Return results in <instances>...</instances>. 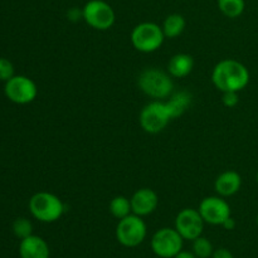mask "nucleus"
I'll return each mask as SVG.
<instances>
[{
	"label": "nucleus",
	"mask_w": 258,
	"mask_h": 258,
	"mask_svg": "<svg viewBox=\"0 0 258 258\" xmlns=\"http://www.w3.org/2000/svg\"><path fill=\"white\" fill-rule=\"evenodd\" d=\"M212 82L221 92H241L249 83V71L236 59H223L214 66Z\"/></svg>",
	"instance_id": "1"
},
{
	"label": "nucleus",
	"mask_w": 258,
	"mask_h": 258,
	"mask_svg": "<svg viewBox=\"0 0 258 258\" xmlns=\"http://www.w3.org/2000/svg\"><path fill=\"white\" fill-rule=\"evenodd\" d=\"M256 221H257V226H258V214H257V218H256Z\"/></svg>",
	"instance_id": "29"
},
{
	"label": "nucleus",
	"mask_w": 258,
	"mask_h": 258,
	"mask_svg": "<svg viewBox=\"0 0 258 258\" xmlns=\"http://www.w3.org/2000/svg\"><path fill=\"white\" fill-rule=\"evenodd\" d=\"M83 20L96 30H108L116 22L113 8L105 0H90L82 8Z\"/></svg>",
	"instance_id": "7"
},
{
	"label": "nucleus",
	"mask_w": 258,
	"mask_h": 258,
	"mask_svg": "<svg viewBox=\"0 0 258 258\" xmlns=\"http://www.w3.org/2000/svg\"><path fill=\"white\" fill-rule=\"evenodd\" d=\"M148 228L143 217L131 213L130 216L120 219L116 226V239L120 244L127 248L140 246L146 238Z\"/></svg>",
	"instance_id": "5"
},
{
	"label": "nucleus",
	"mask_w": 258,
	"mask_h": 258,
	"mask_svg": "<svg viewBox=\"0 0 258 258\" xmlns=\"http://www.w3.org/2000/svg\"><path fill=\"white\" fill-rule=\"evenodd\" d=\"M173 120L165 101L154 100L145 105L139 116V122L148 134H159Z\"/></svg>",
	"instance_id": "6"
},
{
	"label": "nucleus",
	"mask_w": 258,
	"mask_h": 258,
	"mask_svg": "<svg viewBox=\"0 0 258 258\" xmlns=\"http://www.w3.org/2000/svg\"><path fill=\"white\" fill-rule=\"evenodd\" d=\"M133 213L136 216L146 217L154 213L159 206V197L155 190L150 188L138 189L130 198Z\"/></svg>",
	"instance_id": "12"
},
{
	"label": "nucleus",
	"mask_w": 258,
	"mask_h": 258,
	"mask_svg": "<svg viewBox=\"0 0 258 258\" xmlns=\"http://www.w3.org/2000/svg\"><path fill=\"white\" fill-rule=\"evenodd\" d=\"M171 76L158 68H146L139 75L138 85L140 90L154 100H165L173 93L174 82Z\"/></svg>",
	"instance_id": "3"
},
{
	"label": "nucleus",
	"mask_w": 258,
	"mask_h": 258,
	"mask_svg": "<svg viewBox=\"0 0 258 258\" xmlns=\"http://www.w3.org/2000/svg\"><path fill=\"white\" fill-rule=\"evenodd\" d=\"M15 76L14 64L7 58L0 57V81H9L10 78Z\"/></svg>",
	"instance_id": "22"
},
{
	"label": "nucleus",
	"mask_w": 258,
	"mask_h": 258,
	"mask_svg": "<svg viewBox=\"0 0 258 258\" xmlns=\"http://www.w3.org/2000/svg\"><path fill=\"white\" fill-rule=\"evenodd\" d=\"M193 242V253L198 258H211L213 254V244L206 237L201 236L196 238Z\"/></svg>",
	"instance_id": "20"
},
{
	"label": "nucleus",
	"mask_w": 258,
	"mask_h": 258,
	"mask_svg": "<svg viewBox=\"0 0 258 258\" xmlns=\"http://www.w3.org/2000/svg\"><path fill=\"white\" fill-rule=\"evenodd\" d=\"M256 180H257V183H258V171H257V174H256Z\"/></svg>",
	"instance_id": "28"
},
{
	"label": "nucleus",
	"mask_w": 258,
	"mask_h": 258,
	"mask_svg": "<svg viewBox=\"0 0 258 258\" xmlns=\"http://www.w3.org/2000/svg\"><path fill=\"white\" fill-rule=\"evenodd\" d=\"M134 48L141 53L156 52L165 40L163 28L154 22H143L135 25L130 35Z\"/></svg>",
	"instance_id": "4"
},
{
	"label": "nucleus",
	"mask_w": 258,
	"mask_h": 258,
	"mask_svg": "<svg viewBox=\"0 0 258 258\" xmlns=\"http://www.w3.org/2000/svg\"><path fill=\"white\" fill-rule=\"evenodd\" d=\"M169 111H170L171 118H176L179 116L184 115L185 111L190 107L191 105V95L186 91H180V92L171 93L170 97L165 101Z\"/></svg>",
	"instance_id": "16"
},
{
	"label": "nucleus",
	"mask_w": 258,
	"mask_h": 258,
	"mask_svg": "<svg viewBox=\"0 0 258 258\" xmlns=\"http://www.w3.org/2000/svg\"><path fill=\"white\" fill-rule=\"evenodd\" d=\"M19 256L20 258H49V246L42 237L32 234L20 239Z\"/></svg>",
	"instance_id": "13"
},
{
	"label": "nucleus",
	"mask_w": 258,
	"mask_h": 258,
	"mask_svg": "<svg viewBox=\"0 0 258 258\" xmlns=\"http://www.w3.org/2000/svg\"><path fill=\"white\" fill-rule=\"evenodd\" d=\"M67 17L68 19L72 20V22H77V20H80L81 18L83 19V14H82V9H78V8H72V9L68 10L67 13Z\"/></svg>",
	"instance_id": "24"
},
{
	"label": "nucleus",
	"mask_w": 258,
	"mask_h": 258,
	"mask_svg": "<svg viewBox=\"0 0 258 258\" xmlns=\"http://www.w3.org/2000/svg\"><path fill=\"white\" fill-rule=\"evenodd\" d=\"M217 4L222 14L231 19L241 17L246 9L244 0H217Z\"/></svg>",
	"instance_id": "18"
},
{
	"label": "nucleus",
	"mask_w": 258,
	"mask_h": 258,
	"mask_svg": "<svg viewBox=\"0 0 258 258\" xmlns=\"http://www.w3.org/2000/svg\"><path fill=\"white\" fill-rule=\"evenodd\" d=\"M204 224L206 222L198 209L184 208L176 214L174 228L179 232L184 241H194L203 234Z\"/></svg>",
	"instance_id": "10"
},
{
	"label": "nucleus",
	"mask_w": 258,
	"mask_h": 258,
	"mask_svg": "<svg viewBox=\"0 0 258 258\" xmlns=\"http://www.w3.org/2000/svg\"><path fill=\"white\" fill-rule=\"evenodd\" d=\"M194 68V59L188 53H178L170 58L168 63V72L174 78H183L190 75Z\"/></svg>",
	"instance_id": "15"
},
{
	"label": "nucleus",
	"mask_w": 258,
	"mask_h": 258,
	"mask_svg": "<svg viewBox=\"0 0 258 258\" xmlns=\"http://www.w3.org/2000/svg\"><path fill=\"white\" fill-rule=\"evenodd\" d=\"M222 102L228 108L236 107L239 102L238 92H222Z\"/></svg>",
	"instance_id": "23"
},
{
	"label": "nucleus",
	"mask_w": 258,
	"mask_h": 258,
	"mask_svg": "<svg viewBox=\"0 0 258 258\" xmlns=\"http://www.w3.org/2000/svg\"><path fill=\"white\" fill-rule=\"evenodd\" d=\"M108 211L110 213L115 217L116 219H122L125 217L130 216L133 213V208H131V201L123 196H117L113 199H111L110 206H108Z\"/></svg>",
	"instance_id": "19"
},
{
	"label": "nucleus",
	"mask_w": 258,
	"mask_h": 258,
	"mask_svg": "<svg viewBox=\"0 0 258 258\" xmlns=\"http://www.w3.org/2000/svg\"><path fill=\"white\" fill-rule=\"evenodd\" d=\"M184 238L175 228H160L151 237V249L160 258H174L183 249Z\"/></svg>",
	"instance_id": "8"
},
{
	"label": "nucleus",
	"mask_w": 258,
	"mask_h": 258,
	"mask_svg": "<svg viewBox=\"0 0 258 258\" xmlns=\"http://www.w3.org/2000/svg\"><path fill=\"white\" fill-rule=\"evenodd\" d=\"M211 258H234L232 252L227 248H218L213 252Z\"/></svg>",
	"instance_id": "25"
},
{
	"label": "nucleus",
	"mask_w": 258,
	"mask_h": 258,
	"mask_svg": "<svg viewBox=\"0 0 258 258\" xmlns=\"http://www.w3.org/2000/svg\"><path fill=\"white\" fill-rule=\"evenodd\" d=\"M174 258H198V257L193 253V251L190 252V251H183V249H181V251L179 252V253Z\"/></svg>",
	"instance_id": "27"
},
{
	"label": "nucleus",
	"mask_w": 258,
	"mask_h": 258,
	"mask_svg": "<svg viewBox=\"0 0 258 258\" xmlns=\"http://www.w3.org/2000/svg\"><path fill=\"white\" fill-rule=\"evenodd\" d=\"M185 27V19H184L183 15L178 14V13L168 15V17L165 18V20H164L163 25H161L165 38H170V39L178 38L179 35L183 34Z\"/></svg>",
	"instance_id": "17"
},
{
	"label": "nucleus",
	"mask_w": 258,
	"mask_h": 258,
	"mask_svg": "<svg viewBox=\"0 0 258 258\" xmlns=\"http://www.w3.org/2000/svg\"><path fill=\"white\" fill-rule=\"evenodd\" d=\"M5 96L17 105H27L37 98L38 87L32 78L27 76L15 75L5 82Z\"/></svg>",
	"instance_id": "9"
},
{
	"label": "nucleus",
	"mask_w": 258,
	"mask_h": 258,
	"mask_svg": "<svg viewBox=\"0 0 258 258\" xmlns=\"http://www.w3.org/2000/svg\"><path fill=\"white\" fill-rule=\"evenodd\" d=\"M13 232H14L15 237L19 239H24L27 237L33 234V224L32 222L24 217H19L13 223Z\"/></svg>",
	"instance_id": "21"
},
{
	"label": "nucleus",
	"mask_w": 258,
	"mask_h": 258,
	"mask_svg": "<svg viewBox=\"0 0 258 258\" xmlns=\"http://www.w3.org/2000/svg\"><path fill=\"white\" fill-rule=\"evenodd\" d=\"M199 213L204 222L212 226H222L227 218L232 216L231 206L223 197H206L199 203Z\"/></svg>",
	"instance_id": "11"
},
{
	"label": "nucleus",
	"mask_w": 258,
	"mask_h": 258,
	"mask_svg": "<svg viewBox=\"0 0 258 258\" xmlns=\"http://www.w3.org/2000/svg\"><path fill=\"white\" fill-rule=\"evenodd\" d=\"M241 186V175L234 170L223 171V173L217 176L216 181H214V189H216L217 194L219 197H223V198H228V197L237 194Z\"/></svg>",
	"instance_id": "14"
},
{
	"label": "nucleus",
	"mask_w": 258,
	"mask_h": 258,
	"mask_svg": "<svg viewBox=\"0 0 258 258\" xmlns=\"http://www.w3.org/2000/svg\"><path fill=\"white\" fill-rule=\"evenodd\" d=\"M29 212L37 221L43 223L57 222L66 211L64 203L59 197L49 191H38L29 199Z\"/></svg>",
	"instance_id": "2"
},
{
	"label": "nucleus",
	"mask_w": 258,
	"mask_h": 258,
	"mask_svg": "<svg viewBox=\"0 0 258 258\" xmlns=\"http://www.w3.org/2000/svg\"><path fill=\"white\" fill-rule=\"evenodd\" d=\"M222 227H223L224 229H227V231H233V229L236 228V221H234V219L232 218V216H231L229 218H227L226 221L223 222Z\"/></svg>",
	"instance_id": "26"
}]
</instances>
